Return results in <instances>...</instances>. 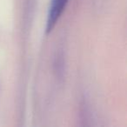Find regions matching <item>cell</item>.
<instances>
[{"instance_id": "obj_1", "label": "cell", "mask_w": 127, "mask_h": 127, "mask_svg": "<svg viewBox=\"0 0 127 127\" xmlns=\"http://www.w3.org/2000/svg\"><path fill=\"white\" fill-rule=\"evenodd\" d=\"M69 0H51L46 22V32L50 33L56 26Z\"/></svg>"}]
</instances>
